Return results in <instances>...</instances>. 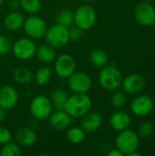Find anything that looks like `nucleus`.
<instances>
[{"label": "nucleus", "mask_w": 155, "mask_h": 156, "mask_svg": "<svg viewBox=\"0 0 155 156\" xmlns=\"http://www.w3.org/2000/svg\"><path fill=\"white\" fill-rule=\"evenodd\" d=\"M92 101L87 93H73L68 97L64 111L72 118H81L90 111Z\"/></svg>", "instance_id": "f257e3e1"}, {"label": "nucleus", "mask_w": 155, "mask_h": 156, "mask_svg": "<svg viewBox=\"0 0 155 156\" xmlns=\"http://www.w3.org/2000/svg\"><path fill=\"white\" fill-rule=\"evenodd\" d=\"M140 144L139 135L132 130L126 129L120 132L115 140V145L123 155L129 156L132 153L138 150Z\"/></svg>", "instance_id": "f03ea898"}, {"label": "nucleus", "mask_w": 155, "mask_h": 156, "mask_svg": "<svg viewBox=\"0 0 155 156\" xmlns=\"http://www.w3.org/2000/svg\"><path fill=\"white\" fill-rule=\"evenodd\" d=\"M44 37L47 44L55 49L63 48L70 41L69 27L57 23L47 29Z\"/></svg>", "instance_id": "7ed1b4c3"}, {"label": "nucleus", "mask_w": 155, "mask_h": 156, "mask_svg": "<svg viewBox=\"0 0 155 156\" xmlns=\"http://www.w3.org/2000/svg\"><path fill=\"white\" fill-rule=\"evenodd\" d=\"M122 76L121 71L113 66L101 68L99 73V83L106 90H116L122 86Z\"/></svg>", "instance_id": "20e7f679"}, {"label": "nucleus", "mask_w": 155, "mask_h": 156, "mask_svg": "<svg viewBox=\"0 0 155 156\" xmlns=\"http://www.w3.org/2000/svg\"><path fill=\"white\" fill-rule=\"evenodd\" d=\"M96 20V10L90 5H82L74 12V24L82 30H89L93 27Z\"/></svg>", "instance_id": "39448f33"}, {"label": "nucleus", "mask_w": 155, "mask_h": 156, "mask_svg": "<svg viewBox=\"0 0 155 156\" xmlns=\"http://www.w3.org/2000/svg\"><path fill=\"white\" fill-rule=\"evenodd\" d=\"M29 110L31 115L35 119L43 121L49 117L52 112L53 106L49 98L45 95H37L32 99L29 105Z\"/></svg>", "instance_id": "423d86ee"}, {"label": "nucleus", "mask_w": 155, "mask_h": 156, "mask_svg": "<svg viewBox=\"0 0 155 156\" xmlns=\"http://www.w3.org/2000/svg\"><path fill=\"white\" fill-rule=\"evenodd\" d=\"M11 50L16 58L20 60H27L36 55L37 46L32 38L21 37L12 44Z\"/></svg>", "instance_id": "0eeeda50"}, {"label": "nucleus", "mask_w": 155, "mask_h": 156, "mask_svg": "<svg viewBox=\"0 0 155 156\" xmlns=\"http://www.w3.org/2000/svg\"><path fill=\"white\" fill-rule=\"evenodd\" d=\"M23 27L26 36L32 39H40L44 37L48 29L45 20L35 15L25 19Z\"/></svg>", "instance_id": "6e6552de"}, {"label": "nucleus", "mask_w": 155, "mask_h": 156, "mask_svg": "<svg viewBox=\"0 0 155 156\" xmlns=\"http://www.w3.org/2000/svg\"><path fill=\"white\" fill-rule=\"evenodd\" d=\"M68 86L73 93H87L92 86V80L86 72L75 71L68 78Z\"/></svg>", "instance_id": "1a4fd4ad"}, {"label": "nucleus", "mask_w": 155, "mask_h": 156, "mask_svg": "<svg viewBox=\"0 0 155 156\" xmlns=\"http://www.w3.org/2000/svg\"><path fill=\"white\" fill-rule=\"evenodd\" d=\"M134 17L135 20L143 27L153 26L155 22L154 6L147 1L139 3L134 8Z\"/></svg>", "instance_id": "9d476101"}, {"label": "nucleus", "mask_w": 155, "mask_h": 156, "mask_svg": "<svg viewBox=\"0 0 155 156\" xmlns=\"http://www.w3.org/2000/svg\"><path fill=\"white\" fill-rule=\"evenodd\" d=\"M55 72L60 79H68L76 71V61L69 54H62L55 61Z\"/></svg>", "instance_id": "9b49d317"}, {"label": "nucleus", "mask_w": 155, "mask_h": 156, "mask_svg": "<svg viewBox=\"0 0 155 156\" xmlns=\"http://www.w3.org/2000/svg\"><path fill=\"white\" fill-rule=\"evenodd\" d=\"M153 101L148 95H139L135 97L131 103V110L133 114L139 117L147 116L153 110Z\"/></svg>", "instance_id": "f8f14e48"}, {"label": "nucleus", "mask_w": 155, "mask_h": 156, "mask_svg": "<svg viewBox=\"0 0 155 156\" xmlns=\"http://www.w3.org/2000/svg\"><path fill=\"white\" fill-rule=\"evenodd\" d=\"M146 81L143 76L141 74H131L126 78L122 79V86L124 92L129 94H136L143 90L145 88Z\"/></svg>", "instance_id": "ddd939ff"}, {"label": "nucleus", "mask_w": 155, "mask_h": 156, "mask_svg": "<svg viewBox=\"0 0 155 156\" xmlns=\"http://www.w3.org/2000/svg\"><path fill=\"white\" fill-rule=\"evenodd\" d=\"M80 127L86 133H92L98 131L102 125V116L95 112H89L81 117Z\"/></svg>", "instance_id": "4468645a"}, {"label": "nucleus", "mask_w": 155, "mask_h": 156, "mask_svg": "<svg viewBox=\"0 0 155 156\" xmlns=\"http://www.w3.org/2000/svg\"><path fill=\"white\" fill-rule=\"evenodd\" d=\"M18 101V93L12 86L0 88V107L6 110L13 109Z\"/></svg>", "instance_id": "2eb2a0df"}, {"label": "nucleus", "mask_w": 155, "mask_h": 156, "mask_svg": "<svg viewBox=\"0 0 155 156\" xmlns=\"http://www.w3.org/2000/svg\"><path fill=\"white\" fill-rule=\"evenodd\" d=\"M48 119L49 125L53 129L62 131L69 126V124L71 123L72 117L68 114L64 110H56L55 112H51Z\"/></svg>", "instance_id": "dca6fc26"}, {"label": "nucleus", "mask_w": 155, "mask_h": 156, "mask_svg": "<svg viewBox=\"0 0 155 156\" xmlns=\"http://www.w3.org/2000/svg\"><path fill=\"white\" fill-rule=\"evenodd\" d=\"M109 122L111 127L117 132H122L129 129L132 123V120L129 114L122 111H118L112 113L110 117Z\"/></svg>", "instance_id": "f3484780"}, {"label": "nucleus", "mask_w": 155, "mask_h": 156, "mask_svg": "<svg viewBox=\"0 0 155 156\" xmlns=\"http://www.w3.org/2000/svg\"><path fill=\"white\" fill-rule=\"evenodd\" d=\"M25 21L24 16L16 11H12L6 14L4 17V26L10 31H16L23 27Z\"/></svg>", "instance_id": "a211bd4d"}, {"label": "nucleus", "mask_w": 155, "mask_h": 156, "mask_svg": "<svg viewBox=\"0 0 155 156\" xmlns=\"http://www.w3.org/2000/svg\"><path fill=\"white\" fill-rule=\"evenodd\" d=\"M16 141L23 146H33L37 141V133L30 128H20L16 134Z\"/></svg>", "instance_id": "6ab92c4d"}, {"label": "nucleus", "mask_w": 155, "mask_h": 156, "mask_svg": "<svg viewBox=\"0 0 155 156\" xmlns=\"http://www.w3.org/2000/svg\"><path fill=\"white\" fill-rule=\"evenodd\" d=\"M37 58L45 64L51 63L56 58V50L48 44H42L37 48L36 55Z\"/></svg>", "instance_id": "aec40b11"}, {"label": "nucleus", "mask_w": 155, "mask_h": 156, "mask_svg": "<svg viewBox=\"0 0 155 156\" xmlns=\"http://www.w3.org/2000/svg\"><path fill=\"white\" fill-rule=\"evenodd\" d=\"M108 60L109 58L107 53L100 48H95L90 54V61L96 68L101 69L105 67L108 63Z\"/></svg>", "instance_id": "412c9836"}, {"label": "nucleus", "mask_w": 155, "mask_h": 156, "mask_svg": "<svg viewBox=\"0 0 155 156\" xmlns=\"http://www.w3.org/2000/svg\"><path fill=\"white\" fill-rule=\"evenodd\" d=\"M68 94L65 90L61 89L54 90L50 94V101L52 106L56 110H64L65 103L68 100Z\"/></svg>", "instance_id": "4be33fe9"}, {"label": "nucleus", "mask_w": 155, "mask_h": 156, "mask_svg": "<svg viewBox=\"0 0 155 156\" xmlns=\"http://www.w3.org/2000/svg\"><path fill=\"white\" fill-rule=\"evenodd\" d=\"M56 23L68 27H71L74 24V12L69 8L61 9L56 16Z\"/></svg>", "instance_id": "5701e85b"}, {"label": "nucleus", "mask_w": 155, "mask_h": 156, "mask_svg": "<svg viewBox=\"0 0 155 156\" xmlns=\"http://www.w3.org/2000/svg\"><path fill=\"white\" fill-rule=\"evenodd\" d=\"M51 69L48 66H41L39 69H37L34 76L37 84L39 86L46 85L51 78Z\"/></svg>", "instance_id": "b1692460"}, {"label": "nucleus", "mask_w": 155, "mask_h": 156, "mask_svg": "<svg viewBox=\"0 0 155 156\" xmlns=\"http://www.w3.org/2000/svg\"><path fill=\"white\" fill-rule=\"evenodd\" d=\"M85 136L86 133L82 130L81 127H71L67 133L68 140L74 144H81L85 140Z\"/></svg>", "instance_id": "393cba45"}, {"label": "nucleus", "mask_w": 155, "mask_h": 156, "mask_svg": "<svg viewBox=\"0 0 155 156\" xmlns=\"http://www.w3.org/2000/svg\"><path fill=\"white\" fill-rule=\"evenodd\" d=\"M14 80L20 84H28L33 80V74L26 68H18L14 71Z\"/></svg>", "instance_id": "a878e982"}, {"label": "nucleus", "mask_w": 155, "mask_h": 156, "mask_svg": "<svg viewBox=\"0 0 155 156\" xmlns=\"http://www.w3.org/2000/svg\"><path fill=\"white\" fill-rule=\"evenodd\" d=\"M19 5L23 10L30 15H35L41 8L40 0H19Z\"/></svg>", "instance_id": "bb28decb"}, {"label": "nucleus", "mask_w": 155, "mask_h": 156, "mask_svg": "<svg viewBox=\"0 0 155 156\" xmlns=\"http://www.w3.org/2000/svg\"><path fill=\"white\" fill-rule=\"evenodd\" d=\"M126 101H127V96L124 91L116 90L111 95V103L114 108H117V109L122 108L126 104Z\"/></svg>", "instance_id": "cd10ccee"}, {"label": "nucleus", "mask_w": 155, "mask_h": 156, "mask_svg": "<svg viewBox=\"0 0 155 156\" xmlns=\"http://www.w3.org/2000/svg\"><path fill=\"white\" fill-rule=\"evenodd\" d=\"M20 154H21L20 147L16 144L11 142L4 144L0 151V155L2 156H19Z\"/></svg>", "instance_id": "c85d7f7f"}, {"label": "nucleus", "mask_w": 155, "mask_h": 156, "mask_svg": "<svg viewBox=\"0 0 155 156\" xmlns=\"http://www.w3.org/2000/svg\"><path fill=\"white\" fill-rule=\"evenodd\" d=\"M154 126L149 122H143L140 124L138 129V135L143 138H147L153 134Z\"/></svg>", "instance_id": "c756f323"}, {"label": "nucleus", "mask_w": 155, "mask_h": 156, "mask_svg": "<svg viewBox=\"0 0 155 156\" xmlns=\"http://www.w3.org/2000/svg\"><path fill=\"white\" fill-rule=\"evenodd\" d=\"M12 48V42L10 38L5 35H0V55L7 54Z\"/></svg>", "instance_id": "7c9ffc66"}, {"label": "nucleus", "mask_w": 155, "mask_h": 156, "mask_svg": "<svg viewBox=\"0 0 155 156\" xmlns=\"http://www.w3.org/2000/svg\"><path fill=\"white\" fill-rule=\"evenodd\" d=\"M69 40L78 41L83 36V31L84 30H82L81 28H79L76 25H75V27H72L69 28Z\"/></svg>", "instance_id": "2f4dec72"}, {"label": "nucleus", "mask_w": 155, "mask_h": 156, "mask_svg": "<svg viewBox=\"0 0 155 156\" xmlns=\"http://www.w3.org/2000/svg\"><path fill=\"white\" fill-rule=\"evenodd\" d=\"M12 140V133L11 132L6 129L0 127V145H4Z\"/></svg>", "instance_id": "473e14b6"}, {"label": "nucleus", "mask_w": 155, "mask_h": 156, "mask_svg": "<svg viewBox=\"0 0 155 156\" xmlns=\"http://www.w3.org/2000/svg\"><path fill=\"white\" fill-rule=\"evenodd\" d=\"M108 155L109 156H123V154H122V153L120 150H118L117 148H115V149H112L111 151H110V152L108 153Z\"/></svg>", "instance_id": "72a5a7b5"}, {"label": "nucleus", "mask_w": 155, "mask_h": 156, "mask_svg": "<svg viewBox=\"0 0 155 156\" xmlns=\"http://www.w3.org/2000/svg\"><path fill=\"white\" fill-rule=\"evenodd\" d=\"M5 116H6V112H5V110L1 108L0 107V123L3 122L5 119Z\"/></svg>", "instance_id": "f704fd0d"}, {"label": "nucleus", "mask_w": 155, "mask_h": 156, "mask_svg": "<svg viewBox=\"0 0 155 156\" xmlns=\"http://www.w3.org/2000/svg\"><path fill=\"white\" fill-rule=\"evenodd\" d=\"M80 1H83V2H90V1H93V0H80Z\"/></svg>", "instance_id": "c9c22d12"}, {"label": "nucleus", "mask_w": 155, "mask_h": 156, "mask_svg": "<svg viewBox=\"0 0 155 156\" xmlns=\"http://www.w3.org/2000/svg\"><path fill=\"white\" fill-rule=\"evenodd\" d=\"M3 1H4V0H0V5H1L2 4H3Z\"/></svg>", "instance_id": "e433bc0d"}, {"label": "nucleus", "mask_w": 155, "mask_h": 156, "mask_svg": "<svg viewBox=\"0 0 155 156\" xmlns=\"http://www.w3.org/2000/svg\"><path fill=\"white\" fill-rule=\"evenodd\" d=\"M143 1H147V2H151V1H153V0H143Z\"/></svg>", "instance_id": "4c0bfd02"}, {"label": "nucleus", "mask_w": 155, "mask_h": 156, "mask_svg": "<svg viewBox=\"0 0 155 156\" xmlns=\"http://www.w3.org/2000/svg\"><path fill=\"white\" fill-rule=\"evenodd\" d=\"M153 26L154 27V28H155V22H154V23H153Z\"/></svg>", "instance_id": "58836bf2"}, {"label": "nucleus", "mask_w": 155, "mask_h": 156, "mask_svg": "<svg viewBox=\"0 0 155 156\" xmlns=\"http://www.w3.org/2000/svg\"><path fill=\"white\" fill-rule=\"evenodd\" d=\"M154 127H155V126H154Z\"/></svg>", "instance_id": "ea45409f"}]
</instances>
